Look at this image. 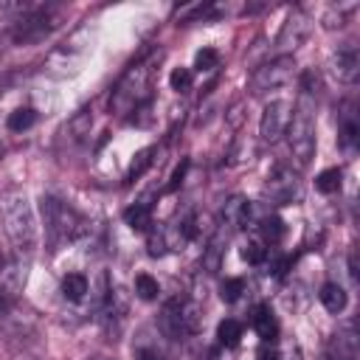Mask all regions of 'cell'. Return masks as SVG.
Masks as SVG:
<instances>
[{
  "label": "cell",
  "mask_w": 360,
  "mask_h": 360,
  "mask_svg": "<svg viewBox=\"0 0 360 360\" xmlns=\"http://www.w3.org/2000/svg\"><path fill=\"white\" fill-rule=\"evenodd\" d=\"M318 79L315 73L301 76V90L292 104V115L287 124V146L298 169H307L315 155V96H318Z\"/></svg>",
  "instance_id": "6da1fadb"
},
{
  "label": "cell",
  "mask_w": 360,
  "mask_h": 360,
  "mask_svg": "<svg viewBox=\"0 0 360 360\" xmlns=\"http://www.w3.org/2000/svg\"><path fill=\"white\" fill-rule=\"evenodd\" d=\"M0 217H3V231H6L14 253L28 259L37 248V219H34L28 194L20 188L6 191L0 197Z\"/></svg>",
  "instance_id": "7a4b0ae2"
},
{
  "label": "cell",
  "mask_w": 360,
  "mask_h": 360,
  "mask_svg": "<svg viewBox=\"0 0 360 360\" xmlns=\"http://www.w3.org/2000/svg\"><path fill=\"white\" fill-rule=\"evenodd\" d=\"M155 59H160V53L152 56V59L135 62V65L121 76V82H118V87H115V93H112V101H110V107H112L118 115L135 112V110H141V107L146 104V98H149V93H152V73H155L152 65H155Z\"/></svg>",
  "instance_id": "3957f363"
},
{
  "label": "cell",
  "mask_w": 360,
  "mask_h": 360,
  "mask_svg": "<svg viewBox=\"0 0 360 360\" xmlns=\"http://www.w3.org/2000/svg\"><path fill=\"white\" fill-rule=\"evenodd\" d=\"M42 219H45V231L51 236V245L76 242L87 233V219L73 205H68L51 194L42 197Z\"/></svg>",
  "instance_id": "277c9868"
},
{
  "label": "cell",
  "mask_w": 360,
  "mask_h": 360,
  "mask_svg": "<svg viewBox=\"0 0 360 360\" xmlns=\"http://www.w3.org/2000/svg\"><path fill=\"white\" fill-rule=\"evenodd\" d=\"M292 70H295V59H292L290 53L276 56V59L259 65V68L250 73V82H248L250 96H264V93H270V90L284 87V84L292 79Z\"/></svg>",
  "instance_id": "5b68a950"
},
{
  "label": "cell",
  "mask_w": 360,
  "mask_h": 360,
  "mask_svg": "<svg viewBox=\"0 0 360 360\" xmlns=\"http://www.w3.org/2000/svg\"><path fill=\"white\" fill-rule=\"evenodd\" d=\"M264 197L276 205H290L301 200V177L290 166H276L264 180Z\"/></svg>",
  "instance_id": "8992f818"
},
{
  "label": "cell",
  "mask_w": 360,
  "mask_h": 360,
  "mask_svg": "<svg viewBox=\"0 0 360 360\" xmlns=\"http://www.w3.org/2000/svg\"><path fill=\"white\" fill-rule=\"evenodd\" d=\"M28 278V259L11 253L0 262V304H11L20 298Z\"/></svg>",
  "instance_id": "52a82bcc"
},
{
  "label": "cell",
  "mask_w": 360,
  "mask_h": 360,
  "mask_svg": "<svg viewBox=\"0 0 360 360\" xmlns=\"http://www.w3.org/2000/svg\"><path fill=\"white\" fill-rule=\"evenodd\" d=\"M290 115H292V104H290L287 98H276V101L264 104L262 118H259V135H262V141H264V143L281 141L284 132H287Z\"/></svg>",
  "instance_id": "ba28073f"
},
{
  "label": "cell",
  "mask_w": 360,
  "mask_h": 360,
  "mask_svg": "<svg viewBox=\"0 0 360 360\" xmlns=\"http://www.w3.org/2000/svg\"><path fill=\"white\" fill-rule=\"evenodd\" d=\"M56 20L59 17L51 8H31L17 20V25L11 31V39L14 42H37L56 25Z\"/></svg>",
  "instance_id": "9c48e42d"
},
{
  "label": "cell",
  "mask_w": 360,
  "mask_h": 360,
  "mask_svg": "<svg viewBox=\"0 0 360 360\" xmlns=\"http://www.w3.org/2000/svg\"><path fill=\"white\" fill-rule=\"evenodd\" d=\"M307 34H309V17H307L301 8H292L290 17L284 20L278 37H276V48H278L281 56H284L287 51H295V48L307 39Z\"/></svg>",
  "instance_id": "30bf717a"
},
{
  "label": "cell",
  "mask_w": 360,
  "mask_h": 360,
  "mask_svg": "<svg viewBox=\"0 0 360 360\" xmlns=\"http://www.w3.org/2000/svg\"><path fill=\"white\" fill-rule=\"evenodd\" d=\"M250 217H253V202L242 194H233L225 200L222 205V222L228 231H236V228H248L250 225Z\"/></svg>",
  "instance_id": "8fae6325"
},
{
  "label": "cell",
  "mask_w": 360,
  "mask_h": 360,
  "mask_svg": "<svg viewBox=\"0 0 360 360\" xmlns=\"http://www.w3.org/2000/svg\"><path fill=\"white\" fill-rule=\"evenodd\" d=\"M329 68H332V76L340 84H354L357 76H360V53L354 48H343V51H338L332 56Z\"/></svg>",
  "instance_id": "7c38bea8"
},
{
  "label": "cell",
  "mask_w": 360,
  "mask_h": 360,
  "mask_svg": "<svg viewBox=\"0 0 360 360\" xmlns=\"http://www.w3.org/2000/svg\"><path fill=\"white\" fill-rule=\"evenodd\" d=\"M197 236V214H183L174 225L166 228V242H169V250H183L191 239Z\"/></svg>",
  "instance_id": "4fadbf2b"
},
{
  "label": "cell",
  "mask_w": 360,
  "mask_h": 360,
  "mask_svg": "<svg viewBox=\"0 0 360 360\" xmlns=\"http://www.w3.org/2000/svg\"><path fill=\"white\" fill-rule=\"evenodd\" d=\"M225 242H228V228L219 225V228L214 231V236L208 239V245H205V250H202V259H200V267H202L208 276H214V273L219 270L222 256H225Z\"/></svg>",
  "instance_id": "5bb4252c"
},
{
  "label": "cell",
  "mask_w": 360,
  "mask_h": 360,
  "mask_svg": "<svg viewBox=\"0 0 360 360\" xmlns=\"http://www.w3.org/2000/svg\"><path fill=\"white\" fill-rule=\"evenodd\" d=\"M250 326L262 338V343H276L278 340V321L267 304H256L250 309Z\"/></svg>",
  "instance_id": "9a60e30c"
},
{
  "label": "cell",
  "mask_w": 360,
  "mask_h": 360,
  "mask_svg": "<svg viewBox=\"0 0 360 360\" xmlns=\"http://www.w3.org/2000/svg\"><path fill=\"white\" fill-rule=\"evenodd\" d=\"M326 352H329V360H357V335H354V329L349 326V329H340L338 335H332Z\"/></svg>",
  "instance_id": "2e32d148"
},
{
  "label": "cell",
  "mask_w": 360,
  "mask_h": 360,
  "mask_svg": "<svg viewBox=\"0 0 360 360\" xmlns=\"http://www.w3.org/2000/svg\"><path fill=\"white\" fill-rule=\"evenodd\" d=\"M177 321L183 335H197L202 329V307L194 298H180L177 301Z\"/></svg>",
  "instance_id": "e0dca14e"
},
{
  "label": "cell",
  "mask_w": 360,
  "mask_h": 360,
  "mask_svg": "<svg viewBox=\"0 0 360 360\" xmlns=\"http://www.w3.org/2000/svg\"><path fill=\"white\" fill-rule=\"evenodd\" d=\"M318 298H321L323 309H326V312H332V315L343 312V309H346V304H349V295H346V290H343L340 284H335V281H326V284L321 287Z\"/></svg>",
  "instance_id": "ac0fdd59"
},
{
  "label": "cell",
  "mask_w": 360,
  "mask_h": 360,
  "mask_svg": "<svg viewBox=\"0 0 360 360\" xmlns=\"http://www.w3.org/2000/svg\"><path fill=\"white\" fill-rule=\"evenodd\" d=\"M124 222L132 228V231H149L155 222H152V205L146 202V200H141V202H135V205H129L127 211H124Z\"/></svg>",
  "instance_id": "d6986e66"
},
{
  "label": "cell",
  "mask_w": 360,
  "mask_h": 360,
  "mask_svg": "<svg viewBox=\"0 0 360 360\" xmlns=\"http://www.w3.org/2000/svg\"><path fill=\"white\" fill-rule=\"evenodd\" d=\"M87 292H90V281L84 273H68L62 278V295L68 301H82Z\"/></svg>",
  "instance_id": "ffe728a7"
},
{
  "label": "cell",
  "mask_w": 360,
  "mask_h": 360,
  "mask_svg": "<svg viewBox=\"0 0 360 360\" xmlns=\"http://www.w3.org/2000/svg\"><path fill=\"white\" fill-rule=\"evenodd\" d=\"M281 236H284V222H281V217L267 214V217L259 219V239H262L264 245H276V242H281Z\"/></svg>",
  "instance_id": "44dd1931"
},
{
  "label": "cell",
  "mask_w": 360,
  "mask_h": 360,
  "mask_svg": "<svg viewBox=\"0 0 360 360\" xmlns=\"http://www.w3.org/2000/svg\"><path fill=\"white\" fill-rule=\"evenodd\" d=\"M37 124V110L34 107H17L14 112H8V118H6V127L11 129V132H25V129H31Z\"/></svg>",
  "instance_id": "7402d4cb"
},
{
  "label": "cell",
  "mask_w": 360,
  "mask_h": 360,
  "mask_svg": "<svg viewBox=\"0 0 360 360\" xmlns=\"http://www.w3.org/2000/svg\"><path fill=\"white\" fill-rule=\"evenodd\" d=\"M146 253L152 259H160L169 253V242H166V228L163 225H152L146 231Z\"/></svg>",
  "instance_id": "603a6c76"
},
{
  "label": "cell",
  "mask_w": 360,
  "mask_h": 360,
  "mask_svg": "<svg viewBox=\"0 0 360 360\" xmlns=\"http://www.w3.org/2000/svg\"><path fill=\"white\" fill-rule=\"evenodd\" d=\"M135 295H138L141 301H158V295H160L158 278H152L149 273H138V276H135Z\"/></svg>",
  "instance_id": "cb8c5ba5"
},
{
  "label": "cell",
  "mask_w": 360,
  "mask_h": 360,
  "mask_svg": "<svg viewBox=\"0 0 360 360\" xmlns=\"http://www.w3.org/2000/svg\"><path fill=\"white\" fill-rule=\"evenodd\" d=\"M217 338H219L222 346H236L239 338H242V323H239L236 318H225V321H219V326H217Z\"/></svg>",
  "instance_id": "d4e9b609"
},
{
  "label": "cell",
  "mask_w": 360,
  "mask_h": 360,
  "mask_svg": "<svg viewBox=\"0 0 360 360\" xmlns=\"http://www.w3.org/2000/svg\"><path fill=\"white\" fill-rule=\"evenodd\" d=\"M155 155V146H146V149H141L135 158H132V163H129V172H127V183H132V180H138L149 166H152V158Z\"/></svg>",
  "instance_id": "484cf974"
},
{
  "label": "cell",
  "mask_w": 360,
  "mask_h": 360,
  "mask_svg": "<svg viewBox=\"0 0 360 360\" xmlns=\"http://www.w3.org/2000/svg\"><path fill=\"white\" fill-rule=\"evenodd\" d=\"M340 177H343V172H340L338 166L323 169V172L315 177V188H318L321 194H335V191L340 188Z\"/></svg>",
  "instance_id": "4316f807"
},
{
  "label": "cell",
  "mask_w": 360,
  "mask_h": 360,
  "mask_svg": "<svg viewBox=\"0 0 360 360\" xmlns=\"http://www.w3.org/2000/svg\"><path fill=\"white\" fill-rule=\"evenodd\" d=\"M242 259L248 264H262L267 259V245L259 239V236H250L245 245H242Z\"/></svg>",
  "instance_id": "83f0119b"
},
{
  "label": "cell",
  "mask_w": 360,
  "mask_h": 360,
  "mask_svg": "<svg viewBox=\"0 0 360 360\" xmlns=\"http://www.w3.org/2000/svg\"><path fill=\"white\" fill-rule=\"evenodd\" d=\"M242 292H245V281H242V278H225V281L219 284V298H222L225 304H236V301L242 298Z\"/></svg>",
  "instance_id": "f1b7e54d"
},
{
  "label": "cell",
  "mask_w": 360,
  "mask_h": 360,
  "mask_svg": "<svg viewBox=\"0 0 360 360\" xmlns=\"http://www.w3.org/2000/svg\"><path fill=\"white\" fill-rule=\"evenodd\" d=\"M214 68H219V53H217L214 48L197 51V56H194V70H197V73H208V70H214Z\"/></svg>",
  "instance_id": "f546056e"
},
{
  "label": "cell",
  "mask_w": 360,
  "mask_h": 360,
  "mask_svg": "<svg viewBox=\"0 0 360 360\" xmlns=\"http://www.w3.org/2000/svg\"><path fill=\"white\" fill-rule=\"evenodd\" d=\"M191 79H194V73H191L188 68H174V70L169 73V84H172V90H177V93L191 90Z\"/></svg>",
  "instance_id": "4dcf8cb0"
},
{
  "label": "cell",
  "mask_w": 360,
  "mask_h": 360,
  "mask_svg": "<svg viewBox=\"0 0 360 360\" xmlns=\"http://www.w3.org/2000/svg\"><path fill=\"white\" fill-rule=\"evenodd\" d=\"M90 124H93V115H90V110H79L68 127H70V132H73L76 138H84V135L90 132Z\"/></svg>",
  "instance_id": "1f68e13d"
},
{
  "label": "cell",
  "mask_w": 360,
  "mask_h": 360,
  "mask_svg": "<svg viewBox=\"0 0 360 360\" xmlns=\"http://www.w3.org/2000/svg\"><path fill=\"white\" fill-rule=\"evenodd\" d=\"M273 360H304L301 357V346L295 340H281L273 352Z\"/></svg>",
  "instance_id": "d6a6232c"
},
{
  "label": "cell",
  "mask_w": 360,
  "mask_h": 360,
  "mask_svg": "<svg viewBox=\"0 0 360 360\" xmlns=\"http://www.w3.org/2000/svg\"><path fill=\"white\" fill-rule=\"evenodd\" d=\"M186 169H188V160H183V163H180V166L172 172V180L166 183V188H163V191H174V188L183 183V174H186Z\"/></svg>",
  "instance_id": "836d02e7"
},
{
  "label": "cell",
  "mask_w": 360,
  "mask_h": 360,
  "mask_svg": "<svg viewBox=\"0 0 360 360\" xmlns=\"http://www.w3.org/2000/svg\"><path fill=\"white\" fill-rule=\"evenodd\" d=\"M273 352H276L273 343H262V349L256 352V357H259V360H273Z\"/></svg>",
  "instance_id": "e575fe53"
},
{
  "label": "cell",
  "mask_w": 360,
  "mask_h": 360,
  "mask_svg": "<svg viewBox=\"0 0 360 360\" xmlns=\"http://www.w3.org/2000/svg\"><path fill=\"white\" fill-rule=\"evenodd\" d=\"M93 360H110V357H93Z\"/></svg>",
  "instance_id": "d590c367"
}]
</instances>
